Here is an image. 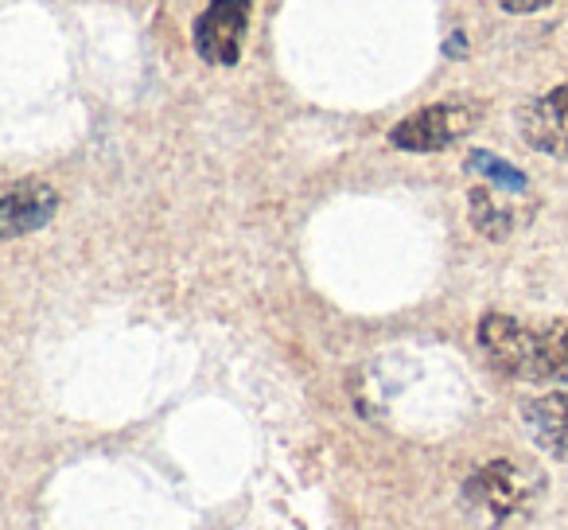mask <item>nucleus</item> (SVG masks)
<instances>
[{
	"label": "nucleus",
	"mask_w": 568,
	"mask_h": 530,
	"mask_svg": "<svg viewBox=\"0 0 568 530\" xmlns=\"http://www.w3.org/2000/svg\"><path fill=\"white\" fill-rule=\"evenodd\" d=\"M521 426L545 457L568 464V390H545L521 402Z\"/></svg>",
	"instance_id": "6e6552de"
},
{
	"label": "nucleus",
	"mask_w": 568,
	"mask_h": 530,
	"mask_svg": "<svg viewBox=\"0 0 568 530\" xmlns=\"http://www.w3.org/2000/svg\"><path fill=\"white\" fill-rule=\"evenodd\" d=\"M529 196V191H526ZM521 196V191H503L490 188V183H475L467 191V214H471V227L479 230L487 242H506L514 238L534 214V203Z\"/></svg>",
	"instance_id": "423d86ee"
},
{
	"label": "nucleus",
	"mask_w": 568,
	"mask_h": 530,
	"mask_svg": "<svg viewBox=\"0 0 568 530\" xmlns=\"http://www.w3.org/2000/svg\"><path fill=\"white\" fill-rule=\"evenodd\" d=\"M475 343L503 379L549 382L545 332L537 324H526L510 312H483L479 324H475Z\"/></svg>",
	"instance_id": "f03ea898"
},
{
	"label": "nucleus",
	"mask_w": 568,
	"mask_h": 530,
	"mask_svg": "<svg viewBox=\"0 0 568 530\" xmlns=\"http://www.w3.org/2000/svg\"><path fill=\"white\" fill-rule=\"evenodd\" d=\"M545 332V359H549V382L568 390V320L541 324Z\"/></svg>",
	"instance_id": "9d476101"
},
{
	"label": "nucleus",
	"mask_w": 568,
	"mask_h": 530,
	"mask_svg": "<svg viewBox=\"0 0 568 530\" xmlns=\"http://www.w3.org/2000/svg\"><path fill=\"white\" fill-rule=\"evenodd\" d=\"M253 0H211L195 20V51L211 67H234L242 59L245 32H250Z\"/></svg>",
	"instance_id": "20e7f679"
},
{
	"label": "nucleus",
	"mask_w": 568,
	"mask_h": 530,
	"mask_svg": "<svg viewBox=\"0 0 568 530\" xmlns=\"http://www.w3.org/2000/svg\"><path fill=\"white\" fill-rule=\"evenodd\" d=\"M549 0H498V9L510 12V17H529V12H541Z\"/></svg>",
	"instance_id": "9b49d317"
},
{
	"label": "nucleus",
	"mask_w": 568,
	"mask_h": 530,
	"mask_svg": "<svg viewBox=\"0 0 568 530\" xmlns=\"http://www.w3.org/2000/svg\"><path fill=\"white\" fill-rule=\"evenodd\" d=\"M483 121V106L452 98V102H433L425 110L402 118L389 129V144L402 152H444L471 137Z\"/></svg>",
	"instance_id": "7ed1b4c3"
},
{
	"label": "nucleus",
	"mask_w": 568,
	"mask_h": 530,
	"mask_svg": "<svg viewBox=\"0 0 568 530\" xmlns=\"http://www.w3.org/2000/svg\"><path fill=\"white\" fill-rule=\"evenodd\" d=\"M545 496V472L510 457H495L479 464L459 488L467 514L483 527H510L534 514Z\"/></svg>",
	"instance_id": "f257e3e1"
},
{
	"label": "nucleus",
	"mask_w": 568,
	"mask_h": 530,
	"mask_svg": "<svg viewBox=\"0 0 568 530\" xmlns=\"http://www.w3.org/2000/svg\"><path fill=\"white\" fill-rule=\"evenodd\" d=\"M467 172H471L479 183H490V188L521 191V196H526V191H529V176L521 172V168H514L510 160L495 157V152H487V149L467 152Z\"/></svg>",
	"instance_id": "1a4fd4ad"
},
{
	"label": "nucleus",
	"mask_w": 568,
	"mask_h": 530,
	"mask_svg": "<svg viewBox=\"0 0 568 530\" xmlns=\"http://www.w3.org/2000/svg\"><path fill=\"white\" fill-rule=\"evenodd\" d=\"M59 211V191L43 180H20L0 191V238H24L43 230Z\"/></svg>",
	"instance_id": "0eeeda50"
},
{
	"label": "nucleus",
	"mask_w": 568,
	"mask_h": 530,
	"mask_svg": "<svg viewBox=\"0 0 568 530\" xmlns=\"http://www.w3.org/2000/svg\"><path fill=\"white\" fill-rule=\"evenodd\" d=\"M518 133L534 152L568 160V82L529 98L518 110Z\"/></svg>",
	"instance_id": "39448f33"
}]
</instances>
